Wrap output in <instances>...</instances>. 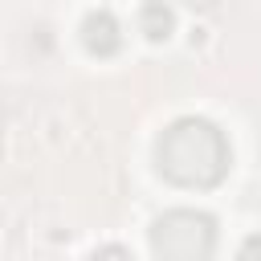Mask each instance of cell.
Segmentation results:
<instances>
[{
  "label": "cell",
  "instance_id": "obj_1",
  "mask_svg": "<svg viewBox=\"0 0 261 261\" xmlns=\"http://www.w3.org/2000/svg\"><path fill=\"white\" fill-rule=\"evenodd\" d=\"M155 163L179 188H216L232 167V147L212 118L184 114L159 135Z\"/></svg>",
  "mask_w": 261,
  "mask_h": 261
},
{
  "label": "cell",
  "instance_id": "obj_2",
  "mask_svg": "<svg viewBox=\"0 0 261 261\" xmlns=\"http://www.w3.org/2000/svg\"><path fill=\"white\" fill-rule=\"evenodd\" d=\"M155 261H212L216 220L196 208H171L151 224Z\"/></svg>",
  "mask_w": 261,
  "mask_h": 261
},
{
  "label": "cell",
  "instance_id": "obj_3",
  "mask_svg": "<svg viewBox=\"0 0 261 261\" xmlns=\"http://www.w3.org/2000/svg\"><path fill=\"white\" fill-rule=\"evenodd\" d=\"M82 45H86L90 53H98V57L118 53V45H122V24L114 20V12H106V8L90 12V16L82 20Z\"/></svg>",
  "mask_w": 261,
  "mask_h": 261
},
{
  "label": "cell",
  "instance_id": "obj_4",
  "mask_svg": "<svg viewBox=\"0 0 261 261\" xmlns=\"http://www.w3.org/2000/svg\"><path fill=\"white\" fill-rule=\"evenodd\" d=\"M139 29H143L147 41H167L171 29H175V12H171L163 0H147V4L139 8Z\"/></svg>",
  "mask_w": 261,
  "mask_h": 261
},
{
  "label": "cell",
  "instance_id": "obj_5",
  "mask_svg": "<svg viewBox=\"0 0 261 261\" xmlns=\"http://www.w3.org/2000/svg\"><path fill=\"white\" fill-rule=\"evenodd\" d=\"M90 261H135V257H130V249H122V245H102V249H94Z\"/></svg>",
  "mask_w": 261,
  "mask_h": 261
},
{
  "label": "cell",
  "instance_id": "obj_6",
  "mask_svg": "<svg viewBox=\"0 0 261 261\" xmlns=\"http://www.w3.org/2000/svg\"><path fill=\"white\" fill-rule=\"evenodd\" d=\"M237 261H261V237H249V241L237 249Z\"/></svg>",
  "mask_w": 261,
  "mask_h": 261
}]
</instances>
